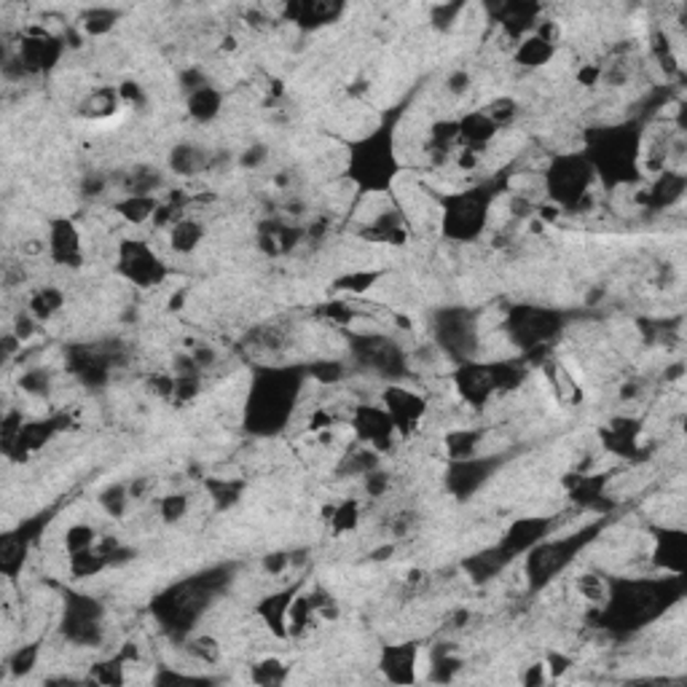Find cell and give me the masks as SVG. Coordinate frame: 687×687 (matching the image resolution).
<instances>
[{"label":"cell","instance_id":"cell-1","mask_svg":"<svg viewBox=\"0 0 687 687\" xmlns=\"http://www.w3.org/2000/svg\"><path fill=\"white\" fill-rule=\"evenodd\" d=\"M298 398H302V377L296 371H287V368L261 371V377L250 387L245 403V424L250 433H279L290 422Z\"/></svg>","mask_w":687,"mask_h":687},{"label":"cell","instance_id":"cell-2","mask_svg":"<svg viewBox=\"0 0 687 687\" xmlns=\"http://www.w3.org/2000/svg\"><path fill=\"white\" fill-rule=\"evenodd\" d=\"M347 172L352 183L358 186L366 197H382V193H392L398 175H401V161H398V146H395V127L392 124H382L373 133L360 137L352 148H349Z\"/></svg>","mask_w":687,"mask_h":687},{"label":"cell","instance_id":"cell-3","mask_svg":"<svg viewBox=\"0 0 687 687\" xmlns=\"http://www.w3.org/2000/svg\"><path fill=\"white\" fill-rule=\"evenodd\" d=\"M596 170L589 156L561 154L542 172V189L559 210H583L591 202Z\"/></svg>","mask_w":687,"mask_h":687},{"label":"cell","instance_id":"cell-4","mask_svg":"<svg viewBox=\"0 0 687 687\" xmlns=\"http://www.w3.org/2000/svg\"><path fill=\"white\" fill-rule=\"evenodd\" d=\"M495 193L486 189H471L448 193L441 199V234L452 242H473L489 226V210Z\"/></svg>","mask_w":687,"mask_h":687},{"label":"cell","instance_id":"cell-5","mask_svg":"<svg viewBox=\"0 0 687 687\" xmlns=\"http://www.w3.org/2000/svg\"><path fill=\"white\" fill-rule=\"evenodd\" d=\"M116 268L129 285L146 287V290L165 285L167 274H170V268L146 240H124L116 253Z\"/></svg>","mask_w":687,"mask_h":687},{"label":"cell","instance_id":"cell-6","mask_svg":"<svg viewBox=\"0 0 687 687\" xmlns=\"http://www.w3.org/2000/svg\"><path fill=\"white\" fill-rule=\"evenodd\" d=\"M427 401L409 387L392 384L384 390V411L395 422L398 433H411V430L420 427L424 416H427Z\"/></svg>","mask_w":687,"mask_h":687},{"label":"cell","instance_id":"cell-7","mask_svg":"<svg viewBox=\"0 0 687 687\" xmlns=\"http://www.w3.org/2000/svg\"><path fill=\"white\" fill-rule=\"evenodd\" d=\"M352 427H355V433H358V438L377 454L387 452L398 433L395 422L390 420L384 405H360L352 416Z\"/></svg>","mask_w":687,"mask_h":687},{"label":"cell","instance_id":"cell-8","mask_svg":"<svg viewBox=\"0 0 687 687\" xmlns=\"http://www.w3.org/2000/svg\"><path fill=\"white\" fill-rule=\"evenodd\" d=\"M46 247L54 264L65 268H78L84 264V236L71 218H57L49 223Z\"/></svg>","mask_w":687,"mask_h":687},{"label":"cell","instance_id":"cell-9","mask_svg":"<svg viewBox=\"0 0 687 687\" xmlns=\"http://www.w3.org/2000/svg\"><path fill=\"white\" fill-rule=\"evenodd\" d=\"M379 668L390 683H414L420 668V649L416 645H387Z\"/></svg>","mask_w":687,"mask_h":687},{"label":"cell","instance_id":"cell-10","mask_svg":"<svg viewBox=\"0 0 687 687\" xmlns=\"http://www.w3.org/2000/svg\"><path fill=\"white\" fill-rule=\"evenodd\" d=\"M202 236H204V231L197 221H191V218H180V221H175L170 229V245L175 253L189 255L199 247Z\"/></svg>","mask_w":687,"mask_h":687},{"label":"cell","instance_id":"cell-11","mask_svg":"<svg viewBox=\"0 0 687 687\" xmlns=\"http://www.w3.org/2000/svg\"><path fill=\"white\" fill-rule=\"evenodd\" d=\"M189 110L193 118H199V121H210V118H215L218 110H221V95L215 92V86H210V84L193 86V92L189 97Z\"/></svg>","mask_w":687,"mask_h":687},{"label":"cell","instance_id":"cell-12","mask_svg":"<svg viewBox=\"0 0 687 687\" xmlns=\"http://www.w3.org/2000/svg\"><path fill=\"white\" fill-rule=\"evenodd\" d=\"M62 306H65V296L60 290H54V287H43V290L35 293L33 302H30V309H33V315L39 320H52Z\"/></svg>","mask_w":687,"mask_h":687},{"label":"cell","instance_id":"cell-13","mask_svg":"<svg viewBox=\"0 0 687 687\" xmlns=\"http://www.w3.org/2000/svg\"><path fill=\"white\" fill-rule=\"evenodd\" d=\"M287 677V666L279 658H266L253 666V679L261 685H277Z\"/></svg>","mask_w":687,"mask_h":687},{"label":"cell","instance_id":"cell-14","mask_svg":"<svg viewBox=\"0 0 687 687\" xmlns=\"http://www.w3.org/2000/svg\"><path fill=\"white\" fill-rule=\"evenodd\" d=\"M186 510H189V499L183 495H170L161 499V516H165L167 521H178V518L186 516Z\"/></svg>","mask_w":687,"mask_h":687}]
</instances>
